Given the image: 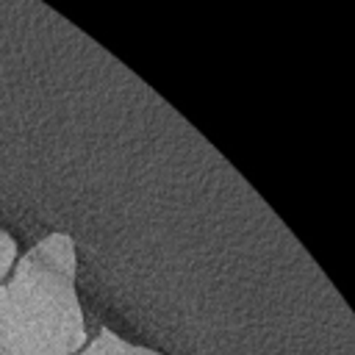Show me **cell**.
I'll return each mask as SVG.
<instances>
[{"label":"cell","mask_w":355,"mask_h":355,"mask_svg":"<svg viewBox=\"0 0 355 355\" xmlns=\"http://www.w3.org/2000/svg\"><path fill=\"white\" fill-rule=\"evenodd\" d=\"M75 241L50 233L0 286V355H75L86 347V322L75 291Z\"/></svg>","instance_id":"cell-1"},{"label":"cell","mask_w":355,"mask_h":355,"mask_svg":"<svg viewBox=\"0 0 355 355\" xmlns=\"http://www.w3.org/2000/svg\"><path fill=\"white\" fill-rule=\"evenodd\" d=\"M80 355H164L158 349H150V347H139V344H130L125 341L122 336H116L114 330L103 327L86 347Z\"/></svg>","instance_id":"cell-2"},{"label":"cell","mask_w":355,"mask_h":355,"mask_svg":"<svg viewBox=\"0 0 355 355\" xmlns=\"http://www.w3.org/2000/svg\"><path fill=\"white\" fill-rule=\"evenodd\" d=\"M14 261H17V241H14L11 233L0 230V280L11 272Z\"/></svg>","instance_id":"cell-3"}]
</instances>
